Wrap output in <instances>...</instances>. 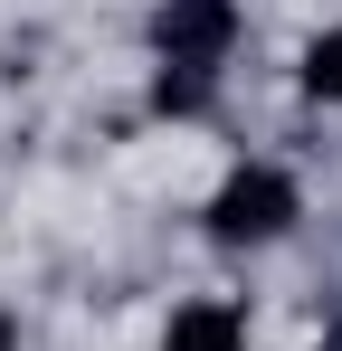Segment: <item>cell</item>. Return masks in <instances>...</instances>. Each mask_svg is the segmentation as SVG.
<instances>
[{
	"instance_id": "cell-7",
	"label": "cell",
	"mask_w": 342,
	"mask_h": 351,
	"mask_svg": "<svg viewBox=\"0 0 342 351\" xmlns=\"http://www.w3.org/2000/svg\"><path fill=\"white\" fill-rule=\"evenodd\" d=\"M314 351H342V313H333V323H323V342H314Z\"/></svg>"
},
{
	"instance_id": "cell-3",
	"label": "cell",
	"mask_w": 342,
	"mask_h": 351,
	"mask_svg": "<svg viewBox=\"0 0 342 351\" xmlns=\"http://www.w3.org/2000/svg\"><path fill=\"white\" fill-rule=\"evenodd\" d=\"M162 351H247V304H228V294H190V304H171Z\"/></svg>"
},
{
	"instance_id": "cell-5",
	"label": "cell",
	"mask_w": 342,
	"mask_h": 351,
	"mask_svg": "<svg viewBox=\"0 0 342 351\" xmlns=\"http://www.w3.org/2000/svg\"><path fill=\"white\" fill-rule=\"evenodd\" d=\"M209 95H219V76H190V66H152V114H209Z\"/></svg>"
},
{
	"instance_id": "cell-6",
	"label": "cell",
	"mask_w": 342,
	"mask_h": 351,
	"mask_svg": "<svg viewBox=\"0 0 342 351\" xmlns=\"http://www.w3.org/2000/svg\"><path fill=\"white\" fill-rule=\"evenodd\" d=\"M0 351H19V313H0Z\"/></svg>"
},
{
	"instance_id": "cell-4",
	"label": "cell",
	"mask_w": 342,
	"mask_h": 351,
	"mask_svg": "<svg viewBox=\"0 0 342 351\" xmlns=\"http://www.w3.org/2000/svg\"><path fill=\"white\" fill-rule=\"evenodd\" d=\"M295 86H304V105H342V29H314L295 48Z\"/></svg>"
},
{
	"instance_id": "cell-1",
	"label": "cell",
	"mask_w": 342,
	"mask_h": 351,
	"mask_svg": "<svg viewBox=\"0 0 342 351\" xmlns=\"http://www.w3.org/2000/svg\"><path fill=\"white\" fill-rule=\"evenodd\" d=\"M295 219H304V190H295V171H285V162H228L219 190L200 199V228H209V247H228V256L285 247V237H295Z\"/></svg>"
},
{
	"instance_id": "cell-2",
	"label": "cell",
	"mask_w": 342,
	"mask_h": 351,
	"mask_svg": "<svg viewBox=\"0 0 342 351\" xmlns=\"http://www.w3.org/2000/svg\"><path fill=\"white\" fill-rule=\"evenodd\" d=\"M238 29H247L238 0H152V66L219 76V66L238 58Z\"/></svg>"
}]
</instances>
